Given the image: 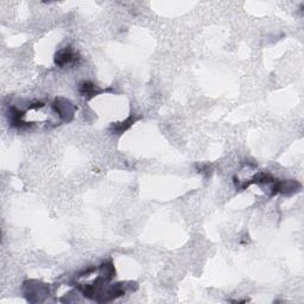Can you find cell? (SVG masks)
Listing matches in <instances>:
<instances>
[{"label": "cell", "instance_id": "ba28073f", "mask_svg": "<svg viewBox=\"0 0 304 304\" xmlns=\"http://www.w3.org/2000/svg\"><path fill=\"white\" fill-rule=\"evenodd\" d=\"M133 122H134L133 118H128L127 120H125L124 122H119V124L113 126V130H114L116 134H121V133H124L125 131H127L128 128L133 125Z\"/></svg>", "mask_w": 304, "mask_h": 304}, {"label": "cell", "instance_id": "6da1fadb", "mask_svg": "<svg viewBox=\"0 0 304 304\" xmlns=\"http://www.w3.org/2000/svg\"><path fill=\"white\" fill-rule=\"evenodd\" d=\"M23 293L30 303L44 302L45 298L50 295V289L44 283L37 282V280H28L23 284Z\"/></svg>", "mask_w": 304, "mask_h": 304}, {"label": "cell", "instance_id": "3957f363", "mask_svg": "<svg viewBox=\"0 0 304 304\" xmlns=\"http://www.w3.org/2000/svg\"><path fill=\"white\" fill-rule=\"evenodd\" d=\"M300 183L295 180H284V181H276L272 186L271 190V195H276L280 193L285 196H291L293 194L298 193L300 190Z\"/></svg>", "mask_w": 304, "mask_h": 304}, {"label": "cell", "instance_id": "7a4b0ae2", "mask_svg": "<svg viewBox=\"0 0 304 304\" xmlns=\"http://www.w3.org/2000/svg\"><path fill=\"white\" fill-rule=\"evenodd\" d=\"M53 109L61 120L64 122H69L70 120H73L76 107L68 99L56 98L53 102Z\"/></svg>", "mask_w": 304, "mask_h": 304}, {"label": "cell", "instance_id": "8992f818", "mask_svg": "<svg viewBox=\"0 0 304 304\" xmlns=\"http://www.w3.org/2000/svg\"><path fill=\"white\" fill-rule=\"evenodd\" d=\"M79 92L82 94L83 96H94L95 94H98V87H96L94 83L90 82V81H83L79 85Z\"/></svg>", "mask_w": 304, "mask_h": 304}, {"label": "cell", "instance_id": "277c9868", "mask_svg": "<svg viewBox=\"0 0 304 304\" xmlns=\"http://www.w3.org/2000/svg\"><path fill=\"white\" fill-rule=\"evenodd\" d=\"M79 60V55H77L72 47L63 48V49L58 50L55 54V64L58 67H66L69 64L75 63Z\"/></svg>", "mask_w": 304, "mask_h": 304}, {"label": "cell", "instance_id": "52a82bcc", "mask_svg": "<svg viewBox=\"0 0 304 304\" xmlns=\"http://www.w3.org/2000/svg\"><path fill=\"white\" fill-rule=\"evenodd\" d=\"M99 276H101L105 278L106 280L111 282V280L114 278L115 276V268L114 265H113L111 261H107V263L102 264L101 266L99 267Z\"/></svg>", "mask_w": 304, "mask_h": 304}, {"label": "cell", "instance_id": "5b68a950", "mask_svg": "<svg viewBox=\"0 0 304 304\" xmlns=\"http://www.w3.org/2000/svg\"><path fill=\"white\" fill-rule=\"evenodd\" d=\"M23 118H24V113L22 111H19L18 108H16L12 106V107H10L9 109V121L11 126H14V127L21 128L23 126H25V122L23 120Z\"/></svg>", "mask_w": 304, "mask_h": 304}]
</instances>
